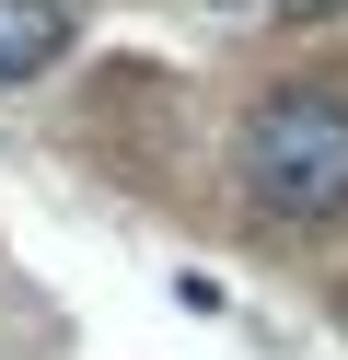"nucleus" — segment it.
<instances>
[{
    "label": "nucleus",
    "mask_w": 348,
    "mask_h": 360,
    "mask_svg": "<svg viewBox=\"0 0 348 360\" xmlns=\"http://www.w3.org/2000/svg\"><path fill=\"white\" fill-rule=\"evenodd\" d=\"M244 198L267 221H337L348 210V94H267L244 128Z\"/></svg>",
    "instance_id": "f257e3e1"
},
{
    "label": "nucleus",
    "mask_w": 348,
    "mask_h": 360,
    "mask_svg": "<svg viewBox=\"0 0 348 360\" xmlns=\"http://www.w3.org/2000/svg\"><path fill=\"white\" fill-rule=\"evenodd\" d=\"M58 47H70V0H0V94L35 82Z\"/></svg>",
    "instance_id": "f03ea898"
},
{
    "label": "nucleus",
    "mask_w": 348,
    "mask_h": 360,
    "mask_svg": "<svg viewBox=\"0 0 348 360\" xmlns=\"http://www.w3.org/2000/svg\"><path fill=\"white\" fill-rule=\"evenodd\" d=\"M278 24H325V12H348V0H267Z\"/></svg>",
    "instance_id": "7ed1b4c3"
}]
</instances>
